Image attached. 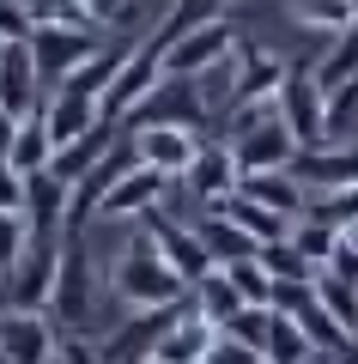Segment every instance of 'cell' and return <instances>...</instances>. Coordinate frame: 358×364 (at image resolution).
<instances>
[{"label": "cell", "mask_w": 358, "mask_h": 364, "mask_svg": "<svg viewBox=\"0 0 358 364\" xmlns=\"http://www.w3.org/2000/svg\"><path fill=\"white\" fill-rule=\"evenodd\" d=\"M110 286L115 298L128 304V310H177V304H189V286H182V273L164 261V249H158V237L146 231H128V249L115 255L110 267Z\"/></svg>", "instance_id": "cell-1"}, {"label": "cell", "mask_w": 358, "mask_h": 364, "mask_svg": "<svg viewBox=\"0 0 358 364\" xmlns=\"http://www.w3.org/2000/svg\"><path fill=\"white\" fill-rule=\"evenodd\" d=\"M25 43H31V61H37L43 97H49V91H61L67 79L110 43V31H98V25H43V31H31Z\"/></svg>", "instance_id": "cell-2"}, {"label": "cell", "mask_w": 358, "mask_h": 364, "mask_svg": "<svg viewBox=\"0 0 358 364\" xmlns=\"http://www.w3.org/2000/svg\"><path fill=\"white\" fill-rule=\"evenodd\" d=\"M273 109H280L285 134L298 140V152H322L328 146V91L316 85V67L298 61L292 79H285V91L273 97Z\"/></svg>", "instance_id": "cell-3"}, {"label": "cell", "mask_w": 358, "mask_h": 364, "mask_svg": "<svg viewBox=\"0 0 358 364\" xmlns=\"http://www.w3.org/2000/svg\"><path fill=\"white\" fill-rule=\"evenodd\" d=\"M128 134H146V128H177V134H206L213 128V116H206V104H201V85L194 79H170L164 73V85L146 97L140 109H134L128 122H122Z\"/></svg>", "instance_id": "cell-4"}, {"label": "cell", "mask_w": 358, "mask_h": 364, "mask_svg": "<svg viewBox=\"0 0 358 364\" xmlns=\"http://www.w3.org/2000/svg\"><path fill=\"white\" fill-rule=\"evenodd\" d=\"M61 340L67 334L49 310H0V358L6 364H55Z\"/></svg>", "instance_id": "cell-5"}, {"label": "cell", "mask_w": 358, "mask_h": 364, "mask_svg": "<svg viewBox=\"0 0 358 364\" xmlns=\"http://www.w3.org/2000/svg\"><path fill=\"white\" fill-rule=\"evenodd\" d=\"M55 273H61V243H31L19 267L0 279V310H49Z\"/></svg>", "instance_id": "cell-6"}, {"label": "cell", "mask_w": 358, "mask_h": 364, "mask_svg": "<svg viewBox=\"0 0 358 364\" xmlns=\"http://www.w3.org/2000/svg\"><path fill=\"white\" fill-rule=\"evenodd\" d=\"M158 85H164V49L146 37V43H134L128 67H122V73H115V85L103 91V122H115V128H122V122H128Z\"/></svg>", "instance_id": "cell-7"}, {"label": "cell", "mask_w": 358, "mask_h": 364, "mask_svg": "<svg viewBox=\"0 0 358 364\" xmlns=\"http://www.w3.org/2000/svg\"><path fill=\"white\" fill-rule=\"evenodd\" d=\"M189 195L201 200L206 213H225L231 200H237V188H243V170H237V152H231V140H206L201 158L189 164Z\"/></svg>", "instance_id": "cell-8"}, {"label": "cell", "mask_w": 358, "mask_h": 364, "mask_svg": "<svg viewBox=\"0 0 358 364\" xmlns=\"http://www.w3.org/2000/svg\"><path fill=\"white\" fill-rule=\"evenodd\" d=\"M285 79H292V61L256 49V43H237V91H231V116H237V109H256V104H273V97L285 91Z\"/></svg>", "instance_id": "cell-9"}, {"label": "cell", "mask_w": 358, "mask_h": 364, "mask_svg": "<svg viewBox=\"0 0 358 364\" xmlns=\"http://www.w3.org/2000/svg\"><path fill=\"white\" fill-rule=\"evenodd\" d=\"M67 207H73V188H67L55 170L25 176V225H31V243H67Z\"/></svg>", "instance_id": "cell-10"}, {"label": "cell", "mask_w": 358, "mask_h": 364, "mask_svg": "<svg viewBox=\"0 0 358 364\" xmlns=\"http://www.w3.org/2000/svg\"><path fill=\"white\" fill-rule=\"evenodd\" d=\"M49 316L61 322V334H67V328H85V316H91L85 237H67V243H61V273H55V304H49Z\"/></svg>", "instance_id": "cell-11"}, {"label": "cell", "mask_w": 358, "mask_h": 364, "mask_svg": "<svg viewBox=\"0 0 358 364\" xmlns=\"http://www.w3.org/2000/svg\"><path fill=\"white\" fill-rule=\"evenodd\" d=\"M0 109L31 122L43 109V79L31 61V43H0Z\"/></svg>", "instance_id": "cell-12"}, {"label": "cell", "mask_w": 358, "mask_h": 364, "mask_svg": "<svg viewBox=\"0 0 358 364\" xmlns=\"http://www.w3.org/2000/svg\"><path fill=\"white\" fill-rule=\"evenodd\" d=\"M231 152H237V170L243 176H268V170H292L298 158V140L285 134V122L273 116V122H261V128H249V134H237L231 140Z\"/></svg>", "instance_id": "cell-13"}, {"label": "cell", "mask_w": 358, "mask_h": 364, "mask_svg": "<svg viewBox=\"0 0 358 364\" xmlns=\"http://www.w3.org/2000/svg\"><path fill=\"white\" fill-rule=\"evenodd\" d=\"M140 225H146V231L158 237V249H164V261H170V267L182 273V286H189V291L201 286L206 273H219V267H213V255H206V243L194 237V225H170L164 213H152V219H140Z\"/></svg>", "instance_id": "cell-14"}, {"label": "cell", "mask_w": 358, "mask_h": 364, "mask_svg": "<svg viewBox=\"0 0 358 364\" xmlns=\"http://www.w3.org/2000/svg\"><path fill=\"white\" fill-rule=\"evenodd\" d=\"M237 43H243V37H237L225 18H213L206 31H194L189 43H177V49L164 55V73H170V79H201L206 67H219L225 55H237Z\"/></svg>", "instance_id": "cell-15"}, {"label": "cell", "mask_w": 358, "mask_h": 364, "mask_svg": "<svg viewBox=\"0 0 358 364\" xmlns=\"http://www.w3.org/2000/svg\"><path fill=\"white\" fill-rule=\"evenodd\" d=\"M43 122H49V134H55V152H61V146L85 140V134L103 122V97L61 85V91H49V97H43Z\"/></svg>", "instance_id": "cell-16"}, {"label": "cell", "mask_w": 358, "mask_h": 364, "mask_svg": "<svg viewBox=\"0 0 358 364\" xmlns=\"http://www.w3.org/2000/svg\"><path fill=\"white\" fill-rule=\"evenodd\" d=\"M292 176L304 182V195H340V188H358V146H322V152H304L292 164Z\"/></svg>", "instance_id": "cell-17"}, {"label": "cell", "mask_w": 358, "mask_h": 364, "mask_svg": "<svg viewBox=\"0 0 358 364\" xmlns=\"http://www.w3.org/2000/svg\"><path fill=\"white\" fill-rule=\"evenodd\" d=\"M201 134H177V128H146L134 134V152H140L146 170H158V176H189V164L201 158Z\"/></svg>", "instance_id": "cell-18"}, {"label": "cell", "mask_w": 358, "mask_h": 364, "mask_svg": "<svg viewBox=\"0 0 358 364\" xmlns=\"http://www.w3.org/2000/svg\"><path fill=\"white\" fill-rule=\"evenodd\" d=\"M122 140H128V134L115 128V122H98V128H91L85 140L61 146L49 170H55V176L67 182V188H79V182H85V176H91V170H98V164H103V158H110V152H115V146H122Z\"/></svg>", "instance_id": "cell-19"}, {"label": "cell", "mask_w": 358, "mask_h": 364, "mask_svg": "<svg viewBox=\"0 0 358 364\" xmlns=\"http://www.w3.org/2000/svg\"><path fill=\"white\" fill-rule=\"evenodd\" d=\"M158 195H164V176L146 170V164H134L128 176L110 188V200H103L98 219H152V213H158Z\"/></svg>", "instance_id": "cell-20"}, {"label": "cell", "mask_w": 358, "mask_h": 364, "mask_svg": "<svg viewBox=\"0 0 358 364\" xmlns=\"http://www.w3.org/2000/svg\"><path fill=\"white\" fill-rule=\"evenodd\" d=\"M243 200H256V207L280 213V219H304L310 213V195H304V182L292 176V170H268V176H243V188H237Z\"/></svg>", "instance_id": "cell-21"}, {"label": "cell", "mask_w": 358, "mask_h": 364, "mask_svg": "<svg viewBox=\"0 0 358 364\" xmlns=\"http://www.w3.org/2000/svg\"><path fill=\"white\" fill-rule=\"evenodd\" d=\"M189 310H194V316H201V322H206V328H219V334H225V328H231V322H237V316H243V310H249V304H243V291L231 286L225 273H206L201 286H194V291H189Z\"/></svg>", "instance_id": "cell-22"}, {"label": "cell", "mask_w": 358, "mask_h": 364, "mask_svg": "<svg viewBox=\"0 0 358 364\" xmlns=\"http://www.w3.org/2000/svg\"><path fill=\"white\" fill-rule=\"evenodd\" d=\"M213 340H219V328H206L194 310H182V322L170 328L164 340H158V352H152V358H164V364H206Z\"/></svg>", "instance_id": "cell-23"}, {"label": "cell", "mask_w": 358, "mask_h": 364, "mask_svg": "<svg viewBox=\"0 0 358 364\" xmlns=\"http://www.w3.org/2000/svg\"><path fill=\"white\" fill-rule=\"evenodd\" d=\"M225 219L237 225V231L249 237L256 249H273V243H292V231H298V219H280V213H268V207H256V200H231L225 207Z\"/></svg>", "instance_id": "cell-24"}, {"label": "cell", "mask_w": 358, "mask_h": 364, "mask_svg": "<svg viewBox=\"0 0 358 364\" xmlns=\"http://www.w3.org/2000/svg\"><path fill=\"white\" fill-rule=\"evenodd\" d=\"M194 237L206 243V255H213V267H231V261H249V255H261L256 243H249L237 225L225 219V213H206L201 225H194Z\"/></svg>", "instance_id": "cell-25"}, {"label": "cell", "mask_w": 358, "mask_h": 364, "mask_svg": "<svg viewBox=\"0 0 358 364\" xmlns=\"http://www.w3.org/2000/svg\"><path fill=\"white\" fill-rule=\"evenodd\" d=\"M352 79H358V25L340 31V37H328L322 43V61H316V85L322 91H340V85H352Z\"/></svg>", "instance_id": "cell-26"}, {"label": "cell", "mask_w": 358, "mask_h": 364, "mask_svg": "<svg viewBox=\"0 0 358 364\" xmlns=\"http://www.w3.org/2000/svg\"><path fill=\"white\" fill-rule=\"evenodd\" d=\"M6 164L19 170V176H37V170H49L55 164V134H49V122H43V109L19 128V140H13V158Z\"/></svg>", "instance_id": "cell-27"}, {"label": "cell", "mask_w": 358, "mask_h": 364, "mask_svg": "<svg viewBox=\"0 0 358 364\" xmlns=\"http://www.w3.org/2000/svg\"><path fill=\"white\" fill-rule=\"evenodd\" d=\"M292 13H298V25L322 31V37H340V31H352V25H358L352 0H292Z\"/></svg>", "instance_id": "cell-28"}, {"label": "cell", "mask_w": 358, "mask_h": 364, "mask_svg": "<svg viewBox=\"0 0 358 364\" xmlns=\"http://www.w3.org/2000/svg\"><path fill=\"white\" fill-rule=\"evenodd\" d=\"M231 279V286L243 291V304L249 310H273V273L261 267V255H249V261H231V267H219Z\"/></svg>", "instance_id": "cell-29"}, {"label": "cell", "mask_w": 358, "mask_h": 364, "mask_svg": "<svg viewBox=\"0 0 358 364\" xmlns=\"http://www.w3.org/2000/svg\"><path fill=\"white\" fill-rule=\"evenodd\" d=\"M316 298L346 334H358V286L352 279H334V273H316Z\"/></svg>", "instance_id": "cell-30"}, {"label": "cell", "mask_w": 358, "mask_h": 364, "mask_svg": "<svg viewBox=\"0 0 358 364\" xmlns=\"http://www.w3.org/2000/svg\"><path fill=\"white\" fill-rule=\"evenodd\" d=\"M292 243H298V255H304L310 267H322V273H328V261H334V249H340V231H328V225H316V219H298V231H292Z\"/></svg>", "instance_id": "cell-31"}, {"label": "cell", "mask_w": 358, "mask_h": 364, "mask_svg": "<svg viewBox=\"0 0 358 364\" xmlns=\"http://www.w3.org/2000/svg\"><path fill=\"white\" fill-rule=\"evenodd\" d=\"M304 219L328 225V231H352V225H358V188H340V195H316Z\"/></svg>", "instance_id": "cell-32"}, {"label": "cell", "mask_w": 358, "mask_h": 364, "mask_svg": "<svg viewBox=\"0 0 358 364\" xmlns=\"http://www.w3.org/2000/svg\"><path fill=\"white\" fill-rule=\"evenodd\" d=\"M261 267L273 273V286H298V279H316L322 267H310L304 255H298V243H273V249H261Z\"/></svg>", "instance_id": "cell-33"}, {"label": "cell", "mask_w": 358, "mask_h": 364, "mask_svg": "<svg viewBox=\"0 0 358 364\" xmlns=\"http://www.w3.org/2000/svg\"><path fill=\"white\" fill-rule=\"evenodd\" d=\"M19 6H25L31 31H43V25H91L79 0H19Z\"/></svg>", "instance_id": "cell-34"}, {"label": "cell", "mask_w": 358, "mask_h": 364, "mask_svg": "<svg viewBox=\"0 0 358 364\" xmlns=\"http://www.w3.org/2000/svg\"><path fill=\"white\" fill-rule=\"evenodd\" d=\"M31 249V225H25V213H0V279L19 267V255Z\"/></svg>", "instance_id": "cell-35"}, {"label": "cell", "mask_w": 358, "mask_h": 364, "mask_svg": "<svg viewBox=\"0 0 358 364\" xmlns=\"http://www.w3.org/2000/svg\"><path fill=\"white\" fill-rule=\"evenodd\" d=\"M231 340H243V346H256V352H268V334H273V310H243L237 322L225 328Z\"/></svg>", "instance_id": "cell-36"}, {"label": "cell", "mask_w": 358, "mask_h": 364, "mask_svg": "<svg viewBox=\"0 0 358 364\" xmlns=\"http://www.w3.org/2000/svg\"><path fill=\"white\" fill-rule=\"evenodd\" d=\"M79 6H85V18H91L98 31H122V25L134 18V6H128V0H79Z\"/></svg>", "instance_id": "cell-37"}, {"label": "cell", "mask_w": 358, "mask_h": 364, "mask_svg": "<svg viewBox=\"0 0 358 364\" xmlns=\"http://www.w3.org/2000/svg\"><path fill=\"white\" fill-rule=\"evenodd\" d=\"M206 364H268L256 346H243V340H231V334H219L213 340V352H206Z\"/></svg>", "instance_id": "cell-38"}, {"label": "cell", "mask_w": 358, "mask_h": 364, "mask_svg": "<svg viewBox=\"0 0 358 364\" xmlns=\"http://www.w3.org/2000/svg\"><path fill=\"white\" fill-rule=\"evenodd\" d=\"M0 213H25V176L0 158Z\"/></svg>", "instance_id": "cell-39"}, {"label": "cell", "mask_w": 358, "mask_h": 364, "mask_svg": "<svg viewBox=\"0 0 358 364\" xmlns=\"http://www.w3.org/2000/svg\"><path fill=\"white\" fill-rule=\"evenodd\" d=\"M31 37V18L19 0H0V43H25Z\"/></svg>", "instance_id": "cell-40"}, {"label": "cell", "mask_w": 358, "mask_h": 364, "mask_svg": "<svg viewBox=\"0 0 358 364\" xmlns=\"http://www.w3.org/2000/svg\"><path fill=\"white\" fill-rule=\"evenodd\" d=\"M19 128H25V122L0 109V158H13V140H19Z\"/></svg>", "instance_id": "cell-41"}, {"label": "cell", "mask_w": 358, "mask_h": 364, "mask_svg": "<svg viewBox=\"0 0 358 364\" xmlns=\"http://www.w3.org/2000/svg\"><path fill=\"white\" fill-rule=\"evenodd\" d=\"M340 364H358V340H352V346H346V352H340Z\"/></svg>", "instance_id": "cell-42"}, {"label": "cell", "mask_w": 358, "mask_h": 364, "mask_svg": "<svg viewBox=\"0 0 358 364\" xmlns=\"http://www.w3.org/2000/svg\"><path fill=\"white\" fill-rule=\"evenodd\" d=\"M310 364H340V358H328V352H316V358H310Z\"/></svg>", "instance_id": "cell-43"}, {"label": "cell", "mask_w": 358, "mask_h": 364, "mask_svg": "<svg viewBox=\"0 0 358 364\" xmlns=\"http://www.w3.org/2000/svg\"><path fill=\"white\" fill-rule=\"evenodd\" d=\"M146 364H164V358H146Z\"/></svg>", "instance_id": "cell-44"}, {"label": "cell", "mask_w": 358, "mask_h": 364, "mask_svg": "<svg viewBox=\"0 0 358 364\" xmlns=\"http://www.w3.org/2000/svg\"><path fill=\"white\" fill-rule=\"evenodd\" d=\"M352 13H358V0H352Z\"/></svg>", "instance_id": "cell-45"}, {"label": "cell", "mask_w": 358, "mask_h": 364, "mask_svg": "<svg viewBox=\"0 0 358 364\" xmlns=\"http://www.w3.org/2000/svg\"><path fill=\"white\" fill-rule=\"evenodd\" d=\"M55 364H61V358H55Z\"/></svg>", "instance_id": "cell-46"}, {"label": "cell", "mask_w": 358, "mask_h": 364, "mask_svg": "<svg viewBox=\"0 0 358 364\" xmlns=\"http://www.w3.org/2000/svg\"><path fill=\"white\" fill-rule=\"evenodd\" d=\"M0 364H6V358H0Z\"/></svg>", "instance_id": "cell-47"}]
</instances>
